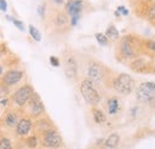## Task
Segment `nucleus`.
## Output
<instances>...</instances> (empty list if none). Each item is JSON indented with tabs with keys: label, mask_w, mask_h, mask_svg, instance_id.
Listing matches in <instances>:
<instances>
[{
	"label": "nucleus",
	"mask_w": 155,
	"mask_h": 149,
	"mask_svg": "<svg viewBox=\"0 0 155 149\" xmlns=\"http://www.w3.org/2000/svg\"><path fill=\"white\" fill-rule=\"evenodd\" d=\"M54 23H55V25H56L58 28H63V26H66V25L69 23V18H68L67 12H61V11H58V13L55 15V17H54Z\"/></svg>",
	"instance_id": "13"
},
{
	"label": "nucleus",
	"mask_w": 155,
	"mask_h": 149,
	"mask_svg": "<svg viewBox=\"0 0 155 149\" xmlns=\"http://www.w3.org/2000/svg\"><path fill=\"white\" fill-rule=\"evenodd\" d=\"M154 73H155V67H154Z\"/></svg>",
	"instance_id": "34"
},
{
	"label": "nucleus",
	"mask_w": 155,
	"mask_h": 149,
	"mask_svg": "<svg viewBox=\"0 0 155 149\" xmlns=\"http://www.w3.org/2000/svg\"><path fill=\"white\" fill-rule=\"evenodd\" d=\"M78 73V63L73 56H67L64 60V74L68 79H74Z\"/></svg>",
	"instance_id": "11"
},
{
	"label": "nucleus",
	"mask_w": 155,
	"mask_h": 149,
	"mask_svg": "<svg viewBox=\"0 0 155 149\" xmlns=\"http://www.w3.org/2000/svg\"><path fill=\"white\" fill-rule=\"evenodd\" d=\"M53 1H54L56 5H62V4L64 2V0H53Z\"/></svg>",
	"instance_id": "30"
},
{
	"label": "nucleus",
	"mask_w": 155,
	"mask_h": 149,
	"mask_svg": "<svg viewBox=\"0 0 155 149\" xmlns=\"http://www.w3.org/2000/svg\"><path fill=\"white\" fill-rule=\"evenodd\" d=\"M26 144H28L30 148H35V147L37 146V138H36L35 136L29 137V138H28V141H26Z\"/></svg>",
	"instance_id": "23"
},
{
	"label": "nucleus",
	"mask_w": 155,
	"mask_h": 149,
	"mask_svg": "<svg viewBox=\"0 0 155 149\" xmlns=\"http://www.w3.org/2000/svg\"><path fill=\"white\" fill-rule=\"evenodd\" d=\"M49 61H50L51 66H54V67H58V66H60V61H58V58L56 56H50Z\"/></svg>",
	"instance_id": "26"
},
{
	"label": "nucleus",
	"mask_w": 155,
	"mask_h": 149,
	"mask_svg": "<svg viewBox=\"0 0 155 149\" xmlns=\"http://www.w3.org/2000/svg\"><path fill=\"white\" fill-rule=\"evenodd\" d=\"M112 87L118 94L128 95L130 94L135 88V80L133 76H130L127 73H122L116 76L112 81Z\"/></svg>",
	"instance_id": "2"
},
{
	"label": "nucleus",
	"mask_w": 155,
	"mask_h": 149,
	"mask_svg": "<svg viewBox=\"0 0 155 149\" xmlns=\"http://www.w3.org/2000/svg\"><path fill=\"white\" fill-rule=\"evenodd\" d=\"M7 10V2L6 0H0V11L5 12Z\"/></svg>",
	"instance_id": "28"
},
{
	"label": "nucleus",
	"mask_w": 155,
	"mask_h": 149,
	"mask_svg": "<svg viewBox=\"0 0 155 149\" xmlns=\"http://www.w3.org/2000/svg\"><path fill=\"white\" fill-rule=\"evenodd\" d=\"M29 32H30V35H31V37L34 38L36 42H41V39H42V37H41V34H39V31L32 25V24H30L29 25Z\"/></svg>",
	"instance_id": "20"
},
{
	"label": "nucleus",
	"mask_w": 155,
	"mask_h": 149,
	"mask_svg": "<svg viewBox=\"0 0 155 149\" xmlns=\"http://www.w3.org/2000/svg\"><path fill=\"white\" fill-rule=\"evenodd\" d=\"M84 10V0H68L66 2V12L71 17V25L75 26Z\"/></svg>",
	"instance_id": "4"
},
{
	"label": "nucleus",
	"mask_w": 155,
	"mask_h": 149,
	"mask_svg": "<svg viewBox=\"0 0 155 149\" xmlns=\"http://www.w3.org/2000/svg\"><path fill=\"white\" fill-rule=\"evenodd\" d=\"M119 53L123 58L127 60H134L137 57V51L135 50L131 41L129 37H124L119 43Z\"/></svg>",
	"instance_id": "8"
},
{
	"label": "nucleus",
	"mask_w": 155,
	"mask_h": 149,
	"mask_svg": "<svg viewBox=\"0 0 155 149\" xmlns=\"http://www.w3.org/2000/svg\"><path fill=\"white\" fill-rule=\"evenodd\" d=\"M6 104H7V99H4V100H1V105H4V106H5Z\"/></svg>",
	"instance_id": "31"
},
{
	"label": "nucleus",
	"mask_w": 155,
	"mask_h": 149,
	"mask_svg": "<svg viewBox=\"0 0 155 149\" xmlns=\"http://www.w3.org/2000/svg\"><path fill=\"white\" fill-rule=\"evenodd\" d=\"M23 78V72L17 71V69H11L8 72H6L2 76V82L6 86H13L16 84H18Z\"/></svg>",
	"instance_id": "9"
},
{
	"label": "nucleus",
	"mask_w": 155,
	"mask_h": 149,
	"mask_svg": "<svg viewBox=\"0 0 155 149\" xmlns=\"http://www.w3.org/2000/svg\"><path fill=\"white\" fill-rule=\"evenodd\" d=\"M7 127L10 128H13V127H17L18 124V119H17V114L15 112H8L7 116H6V119H5Z\"/></svg>",
	"instance_id": "18"
},
{
	"label": "nucleus",
	"mask_w": 155,
	"mask_h": 149,
	"mask_svg": "<svg viewBox=\"0 0 155 149\" xmlns=\"http://www.w3.org/2000/svg\"><path fill=\"white\" fill-rule=\"evenodd\" d=\"M31 127H32L31 121L28 119V118H23V119H20L19 122H18V124L16 127V131H17V134L19 136H25V135L29 134Z\"/></svg>",
	"instance_id": "12"
},
{
	"label": "nucleus",
	"mask_w": 155,
	"mask_h": 149,
	"mask_svg": "<svg viewBox=\"0 0 155 149\" xmlns=\"http://www.w3.org/2000/svg\"><path fill=\"white\" fill-rule=\"evenodd\" d=\"M119 101L117 98H110L106 103V109H107V113L110 116H115L119 111Z\"/></svg>",
	"instance_id": "14"
},
{
	"label": "nucleus",
	"mask_w": 155,
	"mask_h": 149,
	"mask_svg": "<svg viewBox=\"0 0 155 149\" xmlns=\"http://www.w3.org/2000/svg\"><path fill=\"white\" fill-rule=\"evenodd\" d=\"M96 39H97V42L100 44V45H107V43H109V38L106 37V35L105 34H101V32H98L96 34Z\"/></svg>",
	"instance_id": "21"
},
{
	"label": "nucleus",
	"mask_w": 155,
	"mask_h": 149,
	"mask_svg": "<svg viewBox=\"0 0 155 149\" xmlns=\"http://www.w3.org/2000/svg\"><path fill=\"white\" fill-rule=\"evenodd\" d=\"M87 76L93 84H100L104 80V67L99 62H91L87 67Z\"/></svg>",
	"instance_id": "6"
},
{
	"label": "nucleus",
	"mask_w": 155,
	"mask_h": 149,
	"mask_svg": "<svg viewBox=\"0 0 155 149\" xmlns=\"http://www.w3.org/2000/svg\"><path fill=\"white\" fill-rule=\"evenodd\" d=\"M146 44H147L148 50H149V51H152L153 54H155V41L149 39V41H147V42H146Z\"/></svg>",
	"instance_id": "25"
},
{
	"label": "nucleus",
	"mask_w": 155,
	"mask_h": 149,
	"mask_svg": "<svg viewBox=\"0 0 155 149\" xmlns=\"http://www.w3.org/2000/svg\"><path fill=\"white\" fill-rule=\"evenodd\" d=\"M1 73H2V67L0 66V75H1Z\"/></svg>",
	"instance_id": "33"
},
{
	"label": "nucleus",
	"mask_w": 155,
	"mask_h": 149,
	"mask_svg": "<svg viewBox=\"0 0 155 149\" xmlns=\"http://www.w3.org/2000/svg\"><path fill=\"white\" fill-rule=\"evenodd\" d=\"M147 19L149 22H155V2L147 6Z\"/></svg>",
	"instance_id": "19"
},
{
	"label": "nucleus",
	"mask_w": 155,
	"mask_h": 149,
	"mask_svg": "<svg viewBox=\"0 0 155 149\" xmlns=\"http://www.w3.org/2000/svg\"><path fill=\"white\" fill-rule=\"evenodd\" d=\"M141 1H143V2H148V4H149V2L153 1V0H141Z\"/></svg>",
	"instance_id": "32"
},
{
	"label": "nucleus",
	"mask_w": 155,
	"mask_h": 149,
	"mask_svg": "<svg viewBox=\"0 0 155 149\" xmlns=\"http://www.w3.org/2000/svg\"><path fill=\"white\" fill-rule=\"evenodd\" d=\"M92 114H93V119H94V122L97 124H101V123H104L106 121V116L104 114V112L101 111V110H99V109L94 108L92 110Z\"/></svg>",
	"instance_id": "17"
},
{
	"label": "nucleus",
	"mask_w": 155,
	"mask_h": 149,
	"mask_svg": "<svg viewBox=\"0 0 155 149\" xmlns=\"http://www.w3.org/2000/svg\"><path fill=\"white\" fill-rule=\"evenodd\" d=\"M136 99L142 104L152 103L155 99V82L146 81L136 88Z\"/></svg>",
	"instance_id": "3"
},
{
	"label": "nucleus",
	"mask_w": 155,
	"mask_h": 149,
	"mask_svg": "<svg viewBox=\"0 0 155 149\" xmlns=\"http://www.w3.org/2000/svg\"><path fill=\"white\" fill-rule=\"evenodd\" d=\"M44 8H45L44 5H39L38 6V15L42 17V18L44 17Z\"/></svg>",
	"instance_id": "29"
},
{
	"label": "nucleus",
	"mask_w": 155,
	"mask_h": 149,
	"mask_svg": "<svg viewBox=\"0 0 155 149\" xmlns=\"http://www.w3.org/2000/svg\"><path fill=\"white\" fill-rule=\"evenodd\" d=\"M118 143H119V135L114 132L104 141V147L105 149H115L118 146Z\"/></svg>",
	"instance_id": "15"
},
{
	"label": "nucleus",
	"mask_w": 155,
	"mask_h": 149,
	"mask_svg": "<svg viewBox=\"0 0 155 149\" xmlns=\"http://www.w3.org/2000/svg\"><path fill=\"white\" fill-rule=\"evenodd\" d=\"M7 19H10V20H11V22H12V23H13V24H15V25H16V26L19 29L20 31H24V30H25L23 22H20V20H17V19H15V18L12 19V18H10V17H7Z\"/></svg>",
	"instance_id": "24"
},
{
	"label": "nucleus",
	"mask_w": 155,
	"mask_h": 149,
	"mask_svg": "<svg viewBox=\"0 0 155 149\" xmlns=\"http://www.w3.org/2000/svg\"><path fill=\"white\" fill-rule=\"evenodd\" d=\"M34 94H35V91H34L31 85H24V86L19 87L15 92V94H13V101L18 106H24V105H26L30 101V99L32 98Z\"/></svg>",
	"instance_id": "5"
},
{
	"label": "nucleus",
	"mask_w": 155,
	"mask_h": 149,
	"mask_svg": "<svg viewBox=\"0 0 155 149\" xmlns=\"http://www.w3.org/2000/svg\"><path fill=\"white\" fill-rule=\"evenodd\" d=\"M29 109L32 116H41L43 112H44V105L41 100V98L38 97V94H34L32 98L30 99L29 101Z\"/></svg>",
	"instance_id": "10"
},
{
	"label": "nucleus",
	"mask_w": 155,
	"mask_h": 149,
	"mask_svg": "<svg viewBox=\"0 0 155 149\" xmlns=\"http://www.w3.org/2000/svg\"><path fill=\"white\" fill-rule=\"evenodd\" d=\"M105 35H106V37L109 38V39H111V41H117V39L119 38V32H118L117 28L114 24H110V25L107 26Z\"/></svg>",
	"instance_id": "16"
},
{
	"label": "nucleus",
	"mask_w": 155,
	"mask_h": 149,
	"mask_svg": "<svg viewBox=\"0 0 155 149\" xmlns=\"http://www.w3.org/2000/svg\"><path fill=\"white\" fill-rule=\"evenodd\" d=\"M0 149H12L11 141L8 138H1L0 140Z\"/></svg>",
	"instance_id": "22"
},
{
	"label": "nucleus",
	"mask_w": 155,
	"mask_h": 149,
	"mask_svg": "<svg viewBox=\"0 0 155 149\" xmlns=\"http://www.w3.org/2000/svg\"><path fill=\"white\" fill-rule=\"evenodd\" d=\"M117 12H118V13H122V15H124V16H128V15H129V11L127 10L125 6H118V7H117Z\"/></svg>",
	"instance_id": "27"
},
{
	"label": "nucleus",
	"mask_w": 155,
	"mask_h": 149,
	"mask_svg": "<svg viewBox=\"0 0 155 149\" xmlns=\"http://www.w3.org/2000/svg\"><path fill=\"white\" fill-rule=\"evenodd\" d=\"M62 143V138L56 130H49L44 131L43 134V146L47 148H58Z\"/></svg>",
	"instance_id": "7"
},
{
	"label": "nucleus",
	"mask_w": 155,
	"mask_h": 149,
	"mask_svg": "<svg viewBox=\"0 0 155 149\" xmlns=\"http://www.w3.org/2000/svg\"><path fill=\"white\" fill-rule=\"evenodd\" d=\"M80 92L84 98V100L91 105V106H97L100 103V94L94 87V84L90 79H85L80 84Z\"/></svg>",
	"instance_id": "1"
}]
</instances>
